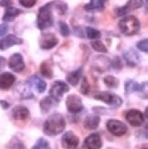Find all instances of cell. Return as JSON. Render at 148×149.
Wrapping results in <instances>:
<instances>
[{"mask_svg":"<svg viewBox=\"0 0 148 149\" xmlns=\"http://www.w3.org/2000/svg\"><path fill=\"white\" fill-rule=\"evenodd\" d=\"M66 127V121L60 113H53L49 115L44 122L43 133L49 136H55L61 134Z\"/></svg>","mask_w":148,"mask_h":149,"instance_id":"1","label":"cell"},{"mask_svg":"<svg viewBox=\"0 0 148 149\" xmlns=\"http://www.w3.org/2000/svg\"><path fill=\"white\" fill-rule=\"evenodd\" d=\"M53 2H49L40 8L37 17V26L40 30H45L53 25Z\"/></svg>","mask_w":148,"mask_h":149,"instance_id":"2","label":"cell"},{"mask_svg":"<svg viewBox=\"0 0 148 149\" xmlns=\"http://www.w3.org/2000/svg\"><path fill=\"white\" fill-rule=\"evenodd\" d=\"M119 29L126 36H133L136 34L140 29V22L133 16H127L122 18L119 22Z\"/></svg>","mask_w":148,"mask_h":149,"instance_id":"3","label":"cell"},{"mask_svg":"<svg viewBox=\"0 0 148 149\" xmlns=\"http://www.w3.org/2000/svg\"><path fill=\"white\" fill-rule=\"evenodd\" d=\"M93 97L94 99L104 102L113 108H118L123 104V100L121 97L110 92H99Z\"/></svg>","mask_w":148,"mask_h":149,"instance_id":"4","label":"cell"},{"mask_svg":"<svg viewBox=\"0 0 148 149\" xmlns=\"http://www.w3.org/2000/svg\"><path fill=\"white\" fill-rule=\"evenodd\" d=\"M69 91V87L66 82L62 81H56L49 90V96L59 102L62 99L63 95L68 93Z\"/></svg>","mask_w":148,"mask_h":149,"instance_id":"5","label":"cell"},{"mask_svg":"<svg viewBox=\"0 0 148 149\" xmlns=\"http://www.w3.org/2000/svg\"><path fill=\"white\" fill-rule=\"evenodd\" d=\"M65 104H66V108L68 110V112L73 114L81 113L83 110V108H84L81 98L76 94L69 95L66 98Z\"/></svg>","mask_w":148,"mask_h":149,"instance_id":"6","label":"cell"},{"mask_svg":"<svg viewBox=\"0 0 148 149\" xmlns=\"http://www.w3.org/2000/svg\"><path fill=\"white\" fill-rule=\"evenodd\" d=\"M108 131L114 136H123L127 133L128 128L124 123L116 119H110L106 123Z\"/></svg>","mask_w":148,"mask_h":149,"instance_id":"7","label":"cell"},{"mask_svg":"<svg viewBox=\"0 0 148 149\" xmlns=\"http://www.w3.org/2000/svg\"><path fill=\"white\" fill-rule=\"evenodd\" d=\"M125 119L133 127L141 126L145 122V116L142 112L136 109H131L125 113Z\"/></svg>","mask_w":148,"mask_h":149,"instance_id":"8","label":"cell"},{"mask_svg":"<svg viewBox=\"0 0 148 149\" xmlns=\"http://www.w3.org/2000/svg\"><path fill=\"white\" fill-rule=\"evenodd\" d=\"M80 144V139L72 131L64 133L61 137V146L64 149H77Z\"/></svg>","mask_w":148,"mask_h":149,"instance_id":"9","label":"cell"},{"mask_svg":"<svg viewBox=\"0 0 148 149\" xmlns=\"http://www.w3.org/2000/svg\"><path fill=\"white\" fill-rule=\"evenodd\" d=\"M143 5H144L143 0H128V2L125 6H122V8H117L115 9V13H116V16L122 17L133 10L142 8Z\"/></svg>","mask_w":148,"mask_h":149,"instance_id":"10","label":"cell"},{"mask_svg":"<svg viewBox=\"0 0 148 149\" xmlns=\"http://www.w3.org/2000/svg\"><path fill=\"white\" fill-rule=\"evenodd\" d=\"M102 146V140L100 134L93 133L85 138L83 142V149H101Z\"/></svg>","mask_w":148,"mask_h":149,"instance_id":"11","label":"cell"},{"mask_svg":"<svg viewBox=\"0 0 148 149\" xmlns=\"http://www.w3.org/2000/svg\"><path fill=\"white\" fill-rule=\"evenodd\" d=\"M59 43V40L53 33H44L41 35L40 46L42 49H51Z\"/></svg>","mask_w":148,"mask_h":149,"instance_id":"12","label":"cell"},{"mask_svg":"<svg viewBox=\"0 0 148 149\" xmlns=\"http://www.w3.org/2000/svg\"><path fill=\"white\" fill-rule=\"evenodd\" d=\"M12 117L16 121L26 122L30 117V112L24 105H17L12 109Z\"/></svg>","mask_w":148,"mask_h":149,"instance_id":"13","label":"cell"},{"mask_svg":"<svg viewBox=\"0 0 148 149\" xmlns=\"http://www.w3.org/2000/svg\"><path fill=\"white\" fill-rule=\"evenodd\" d=\"M8 66L15 72H21L26 67L22 55L19 53L13 54L8 61Z\"/></svg>","mask_w":148,"mask_h":149,"instance_id":"14","label":"cell"},{"mask_svg":"<svg viewBox=\"0 0 148 149\" xmlns=\"http://www.w3.org/2000/svg\"><path fill=\"white\" fill-rule=\"evenodd\" d=\"M23 41L21 38H19L18 37L15 35H8L5 37L0 40V49L1 50H6L9 49L12 46H15V45H19L21 44Z\"/></svg>","mask_w":148,"mask_h":149,"instance_id":"15","label":"cell"},{"mask_svg":"<svg viewBox=\"0 0 148 149\" xmlns=\"http://www.w3.org/2000/svg\"><path fill=\"white\" fill-rule=\"evenodd\" d=\"M146 81L144 83H138L133 80L127 81L124 84V92L126 95H129L133 93L136 92H144V89L146 87Z\"/></svg>","mask_w":148,"mask_h":149,"instance_id":"16","label":"cell"},{"mask_svg":"<svg viewBox=\"0 0 148 149\" xmlns=\"http://www.w3.org/2000/svg\"><path fill=\"white\" fill-rule=\"evenodd\" d=\"M16 81V77L10 72H3L0 74V89L8 90Z\"/></svg>","mask_w":148,"mask_h":149,"instance_id":"17","label":"cell"},{"mask_svg":"<svg viewBox=\"0 0 148 149\" xmlns=\"http://www.w3.org/2000/svg\"><path fill=\"white\" fill-rule=\"evenodd\" d=\"M124 59L125 62L127 63V65H129L131 67H134L139 63L140 56L135 50L131 49L129 50L125 51L124 53Z\"/></svg>","mask_w":148,"mask_h":149,"instance_id":"18","label":"cell"},{"mask_svg":"<svg viewBox=\"0 0 148 149\" xmlns=\"http://www.w3.org/2000/svg\"><path fill=\"white\" fill-rule=\"evenodd\" d=\"M101 123L100 116L97 114H91L88 115L83 123V126H84L88 130H95L97 129Z\"/></svg>","mask_w":148,"mask_h":149,"instance_id":"19","label":"cell"},{"mask_svg":"<svg viewBox=\"0 0 148 149\" xmlns=\"http://www.w3.org/2000/svg\"><path fill=\"white\" fill-rule=\"evenodd\" d=\"M30 85H32L35 90L38 93H43L45 91H46V88H47V83L45 82L41 78H40L37 75H33L30 77V79L28 81Z\"/></svg>","mask_w":148,"mask_h":149,"instance_id":"20","label":"cell"},{"mask_svg":"<svg viewBox=\"0 0 148 149\" xmlns=\"http://www.w3.org/2000/svg\"><path fill=\"white\" fill-rule=\"evenodd\" d=\"M57 103H58V102L56 100H54L52 97H50V96L44 97V98L40 102V112L43 114L48 113L50 111V110L52 109V107L57 104Z\"/></svg>","mask_w":148,"mask_h":149,"instance_id":"21","label":"cell"},{"mask_svg":"<svg viewBox=\"0 0 148 149\" xmlns=\"http://www.w3.org/2000/svg\"><path fill=\"white\" fill-rule=\"evenodd\" d=\"M82 72H83V69L82 67L77 69L73 72H70L69 73H68L66 79H67V81L70 84V85L72 86H76L77 84L79 83L81 78V75H82Z\"/></svg>","mask_w":148,"mask_h":149,"instance_id":"22","label":"cell"},{"mask_svg":"<svg viewBox=\"0 0 148 149\" xmlns=\"http://www.w3.org/2000/svg\"><path fill=\"white\" fill-rule=\"evenodd\" d=\"M84 9L88 12L102 11L104 9V0H91L90 3L84 6Z\"/></svg>","mask_w":148,"mask_h":149,"instance_id":"23","label":"cell"},{"mask_svg":"<svg viewBox=\"0 0 148 149\" xmlns=\"http://www.w3.org/2000/svg\"><path fill=\"white\" fill-rule=\"evenodd\" d=\"M21 10L16 8H12V6H9V8H6V12L3 16V21L5 22H10L13 21L14 19L21 14Z\"/></svg>","mask_w":148,"mask_h":149,"instance_id":"24","label":"cell"},{"mask_svg":"<svg viewBox=\"0 0 148 149\" xmlns=\"http://www.w3.org/2000/svg\"><path fill=\"white\" fill-rule=\"evenodd\" d=\"M16 91L18 93L19 97L22 99H29V98H32V97H33V94L31 93L27 82H22L20 84H18V86L17 87Z\"/></svg>","mask_w":148,"mask_h":149,"instance_id":"25","label":"cell"},{"mask_svg":"<svg viewBox=\"0 0 148 149\" xmlns=\"http://www.w3.org/2000/svg\"><path fill=\"white\" fill-rule=\"evenodd\" d=\"M40 72L44 77L48 78V79H51L53 77V70L51 68V64L49 61H44L41 63Z\"/></svg>","mask_w":148,"mask_h":149,"instance_id":"26","label":"cell"},{"mask_svg":"<svg viewBox=\"0 0 148 149\" xmlns=\"http://www.w3.org/2000/svg\"><path fill=\"white\" fill-rule=\"evenodd\" d=\"M32 149H51V147L47 139H45L44 137H40L37 140L35 145L32 146Z\"/></svg>","mask_w":148,"mask_h":149,"instance_id":"27","label":"cell"},{"mask_svg":"<svg viewBox=\"0 0 148 149\" xmlns=\"http://www.w3.org/2000/svg\"><path fill=\"white\" fill-rule=\"evenodd\" d=\"M104 82L105 83V85H106L107 87L112 88V89L117 88V87H118V84H119L118 80H117L115 77L112 76V75L105 76V77L104 78Z\"/></svg>","mask_w":148,"mask_h":149,"instance_id":"28","label":"cell"},{"mask_svg":"<svg viewBox=\"0 0 148 149\" xmlns=\"http://www.w3.org/2000/svg\"><path fill=\"white\" fill-rule=\"evenodd\" d=\"M92 47L94 50L98 51V52L101 53H106L107 52V48L105 47V45L102 43L101 40H94L92 41Z\"/></svg>","mask_w":148,"mask_h":149,"instance_id":"29","label":"cell"},{"mask_svg":"<svg viewBox=\"0 0 148 149\" xmlns=\"http://www.w3.org/2000/svg\"><path fill=\"white\" fill-rule=\"evenodd\" d=\"M86 35L90 40H97V38H101V32L93 28L87 27L86 28Z\"/></svg>","mask_w":148,"mask_h":149,"instance_id":"30","label":"cell"},{"mask_svg":"<svg viewBox=\"0 0 148 149\" xmlns=\"http://www.w3.org/2000/svg\"><path fill=\"white\" fill-rule=\"evenodd\" d=\"M59 29L60 31V34L64 37H68L70 34V29L65 22L59 21Z\"/></svg>","mask_w":148,"mask_h":149,"instance_id":"31","label":"cell"},{"mask_svg":"<svg viewBox=\"0 0 148 149\" xmlns=\"http://www.w3.org/2000/svg\"><path fill=\"white\" fill-rule=\"evenodd\" d=\"M53 5L55 6L57 10L60 12V14H65V12L67 11L68 8V6L65 3H63L61 1H53Z\"/></svg>","mask_w":148,"mask_h":149,"instance_id":"32","label":"cell"},{"mask_svg":"<svg viewBox=\"0 0 148 149\" xmlns=\"http://www.w3.org/2000/svg\"><path fill=\"white\" fill-rule=\"evenodd\" d=\"M89 91H90V85H89V82H88V80L87 78L84 77L82 80V82H81V93L84 95H87L89 93Z\"/></svg>","mask_w":148,"mask_h":149,"instance_id":"33","label":"cell"},{"mask_svg":"<svg viewBox=\"0 0 148 149\" xmlns=\"http://www.w3.org/2000/svg\"><path fill=\"white\" fill-rule=\"evenodd\" d=\"M136 47L139 50L147 53V51H148V40H147V38H145V40L139 41L136 44Z\"/></svg>","mask_w":148,"mask_h":149,"instance_id":"34","label":"cell"},{"mask_svg":"<svg viewBox=\"0 0 148 149\" xmlns=\"http://www.w3.org/2000/svg\"><path fill=\"white\" fill-rule=\"evenodd\" d=\"M38 0H18L19 4H20L24 8H30L32 6H34L36 5Z\"/></svg>","mask_w":148,"mask_h":149,"instance_id":"35","label":"cell"},{"mask_svg":"<svg viewBox=\"0 0 148 149\" xmlns=\"http://www.w3.org/2000/svg\"><path fill=\"white\" fill-rule=\"evenodd\" d=\"M13 5L12 0H0V6H4V8H9Z\"/></svg>","mask_w":148,"mask_h":149,"instance_id":"36","label":"cell"},{"mask_svg":"<svg viewBox=\"0 0 148 149\" xmlns=\"http://www.w3.org/2000/svg\"><path fill=\"white\" fill-rule=\"evenodd\" d=\"M8 30V26L6 24H1L0 25V37L4 36Z\"/></svg>","mask_w":148,"mask_h":149,"instance_id":"37","label":"cell"},{"mask_svg":"<svg viewBox=\"0 0 148 149\" xmlns=\"http://www.w3.org/2000/svg\"><path fill=\"white\" fill-rule=\"evenodd\" d=\"M6 60L5 59L4 57L0 56V72L3 70L6 67Z\"/></svg>","mask_w":148,"mask_h":149,"instance_id":"38","label":"cell"},{"mask_svg":"<svg viewBox=\"0 0 148 149\" xmlns=\"http://www.w3.org/2000/svg\"><path fill=\"white\" fill-rule=\"evenodd\" d=\"M0 105L2 106L3 109H8L9 107V103L6 101H3V100H0Z\"/></svg>","mask_w":148,"mask_h":149,"instance_id":"39","label":"cell"},{"mask_svg":"<svg viewBox=\"0 0 148 149\" xmlns=\"http://www.w3.org/2000/svg\"><path fill=\"white\" fill-rule=\"evenodd\" d=\"M141 149H147V145H145V146H143L142 147H141Z\"/></svg>","mask_w":148,"mask_h":149,"instance_id":"40","label":"cell"},{"mask_svg":"<svg viewBox=\"0 0 148 149\" xmlns=\"http://www.w3.org/2000/svg\"><path fill=\"white\" fill-rule=\"evenodd\" d=\"M104 1H106V0H104Z\"/></svg>","mask_w":148,"mask_h":149,"instance_id":"41","label":"cell"}]
</instances>
